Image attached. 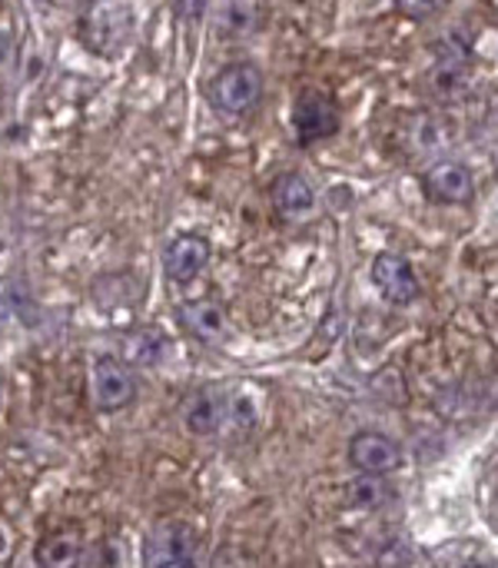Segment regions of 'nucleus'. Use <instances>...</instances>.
Segmentation results:
<instances>
[{
  "label": "nucleus",
  "instance_id": "nucleus-1",
  "mask_svg": "<svg viewBox=\"0 0 498 568\" xmlns=\"http://www.w3.org/2000/svg\"><path fill=\"white\" fill-rule=\"evenodd\" d=\"M136 27V13L126 0H100L90 3L87 17L80 20V37L96 57H116Z\"/></svg>",
  "mask_w": 498,
  "mask_h": 568
},
{
  "label": "nucleus",
  "instance_id": "nucleus-2",
  "mask_svg": "<svg viewBox=\"0 0 498 568\" xmlns=\"http://www.w3.org/2000/svg\"><path fill=\"white\" fill-rule=\"evenodd\" d=\"M210 97H213V106L223 110V113H250L260 97H263V73L260 67L253 63H230L223 67L216 77H213V87H210Z\"/></svg>",
  "mask_w": 498,
  "mask_h": 568
},
{
  "label": "nucleus",
  "instance_id": "nucleus-3",
  "mask_svg": "<svg viewBox=\"0 0 498 568\" xmlns=\"http://www.w3.org/2000/svg\"><path fill=\"white\" fill-rule=\"evenodd\" d=\"M143 562L150 568H186L196 562V532L186 523H160L146 532Z\"/></svg>",
  "mask_w": 498,
  "mask_h": 568
},
{
  "label": "nucleus",
  "instance_id": "nucleus-4",
  "mask_svg": "<svg viewBox=\"0 0 498 568\" xmlns=\"http://www.w3.org/2000/svg\"><path fill=\"white\" fill-rule=\"evenodd\" d=\"M90 389H93V403L100 413H120L136 399V379L130 366H123L113 356H96L90 369Z\"/></svg>",
  "mask_w": 498,
  "mask_h": 568
},
{
  "label": "nucleus",
  "instance_id": "nucleus-5",
  "mask_svg": "<svg viewBox=\"0 0 498 568\" xmlns=\"http://www.w3.org/2000/svg\"><path fill=\"white\" fill-rule=\"evenodd\" d=\"M293 130H296V140L303 146L309 143H319L326 136H333L339 130V110L336 103L319 93V90H303L293 103Z\"/></svg>",
  "mask_w": 498,
  "mask_h": 568
},
{
  "label": "nucleus",
  "instance_id": "nucleus-6",
  "mask_svg": "<svg viewBox=\"0 0 498 568\" xmlns=\"http://www.w3.org/2000/svg\"><path fill=\"white\" fill-rule=\"evenodd\" d=\"M349 463L359 473H373V476H389L403 466V449L396 439H389L386 433H373L363 429L349 439Z\"/></svg>",
  "mask_w": 498,
  "mask_h": 568
},
{
  "label": "nucleus",
  "instance_id": "nucleus-7",
  "mask_svg": "<svg viewBox=\"0 0 498 568\" xmlns=\"http://www.w3.org/2000/svg\"><path fill=\"white\" fill-rule=\"evenodd\" d=\"M210 256H213V246H210L206 236H200V233H180L176 240H170V246L163 253V270H166V276L173 283L186 286V283H193L206 270Z\"/></svg>",
  "mask_w": 498,
  "mask_h": 568
},
{
  "label": "nucleus",
  "instance_id": "nucleus-8",
  "mask_svg": "<svg viewBox=\"0 0 498 568\" xmlns=\"http://www.w3.org/2000/svg\"><path fill=\"white\" fill-rule=\"evenodd\" d=\"M373 283H376V290H379L389 303H396V306H409V303H416L419 293H423L419 276L413 273L409 260H403V256H396V253H379V256L373 260Z\"/></svg>",
  "mask_w": 498,
  "mask_h": 568
},
{
  "label": "nucleus",
  "instance_id": "nucleus-9",
  "mask_svg": "<svg viewBox=\"0 0 498 568\" xmlns=\"http://www.w3.org/2000/svg\"><path fill=\"white\" fill-rule=\"evenodd\" d=\"M426 196L443 206H459L472 200V173L463 163H436L426 173Z\"/></svg>",
  "mask_w": 498,
  "mask_h": 568
},
{
  "label": "nucleus",
  "instance_id": "nucleus-10",
  "mask_svg": "<svg viewBox=\"0 0 498 568\" xmlns=\"http://www.w3.org/2000/svg\"><path fill=\"white\" fill-rule=\"evenodd\" d=\"M176 320L180 326L203 339V343H216L226 336V313L213 303V300H190V303H180L176 306Z\"/></svg>",
  "mask_w": 498,
  "mask_h": 568
},
{
  "label": "nucleus",
  "instance_id": "nucleus-11",
  "mask_svg": "<svg viewBox=\"0 0 498 568\" xmlns=\"http://www.w3.org/2000/svg\"><path fill=\"white\" fill-rule=\"evenodd\" d=\"M223 419H226V406H223V399H220L216 393H210V389L193 393V396L183 403V409H180L183 429H186L190 436H196V439L213 436V433L223 426Z\"/></svg>",
  "mask_w": 498,
  "mask_h": 568
},
{
  "label": "nucleus",
  "instance_id": "nucleus-12",
  "mask_svg": "<svg viewBox=\"0 0 498 568\" xmlns=\"http://www.w3.org/2000/svg\"><path fill=\"white\" fill-rule=\"evenodd\" d=\"M260 17H263L260 0H216V7H213L216 33L226 40H240V37L253 33Z\"/></svg>",
  "mask_w": 498,
  "mask_h": 568
},
{
  "label": "nucleus",
  "instance_id": "nucleus-13",
  "mask_svg": "<svg viewBox=\"0 0 498 568\" xmlns=\"http://www.w3.org/2000/svg\"><path fill=\"white\" fill-rule=\"evenodd\" d=\"M273 206L283 216H306L316 206V190L309 186V180L303 173H283L273 180Z\"/></svg>",
  "mask_w": 498,
  "mask_h": 568
},
{
  "label": "nucleus",
  "instance_id": "nucleus-14",
  "mask_svg": "<svg viewBox=\"0 0 498 568\" xmlns=\"http://www.w3.org/2000/svg\"><path fill=\"white\" fill-rule=\"evenodd\" d=\"M33 559L43 568L80 566V562H87V546L77 532H50L37 542Z\"/></svg>",
  "mask_w": 498,
  "mask_h": 568
},
{
  "label": "nucleus",
  "instance_id": "nucleus-15",
  "mask_svg": "<svg viewBox=\"0 0 498 568\" xmlns=\"http://www.w3.org/2000/svg\"><path fill=\"white\" fill-rule=\"evenodd\" d=\"M386 499H389V489H386V483H383L379 476H373V473H363V476H356V479L346 486V503H349L353 509H379Z\"/></svg>",
  "mask_w": 498,
  "mask_h": 568
},
{
  "label": "nucleus",
  "instance_id": "nucleus-16",
  "mask_svg": "<svg viewBox=\"0 0 498 568\" xmlns=\"http://www.w3.org/2000/svg\"><path fill=\"white\" fill-rule=\"evenodd\" d=\"M163 356V336L156 329H136L126 339V359L133 366H153Z\"/></svg>",
  "mask_w": 498,
  "mask_h": 568
},
{
  "label": "nucleus",
  "instance_id": "nucleus-17",
  "mask_svg": "<svg viewBox=\"0 0 498 568\" xmlns=\"http://www.w3.org/2000/svg\"><path fill=\"white\" fill-rule=\"evenodd\" d=\"M393 3H396V10L406 13V17L426 20V17H433V13H439L449 0H393Z\"/></svg>",
  "mask_w": 498,
  "mask_h": 568
},
{
  "label": "nucleus",
  "instance_id": "nucleus-18",
  "mask_svg": "<svg viewBox=\"0 0 498 568\" xmlns=\"http://www.w3.org/2000/svg\"><path fill=\"white\" fill-rule=\"evenodd\" d=\"M3 556H7V536L0 532V559H3Z\"/></svg>",
  "mask_w": 498,
  "mask_h": 568
},
{
  "label": "nucleus",
  "instance_id": "nucleus-19",
  "mask_svg": "<svg viewBox=\"0 0 498 568\" xmlns=\"http://www.w3.org/2000/svg\"><path fill=\"white\" fill-rule=\"evenodd\" d=\"M0 396H3V373H0Z\"/></svg>",
  "mask_w": 498,
  "mask_h": 568
},
{
  "label": "nucleus",
  "instance_id": "nucleus-20",
  "mask_svg": "<svg viewBox=\"0 0 498 568\" xmlns=\"http://www.w3.org/2000/svg\"><path fill=\"white\" fill-rule=\"evenodd\" d=\"M83 3H100V0H83Z\"/></svg>",
  "mask_w": 498,
  "mask_h": 568
}]
</instances>
